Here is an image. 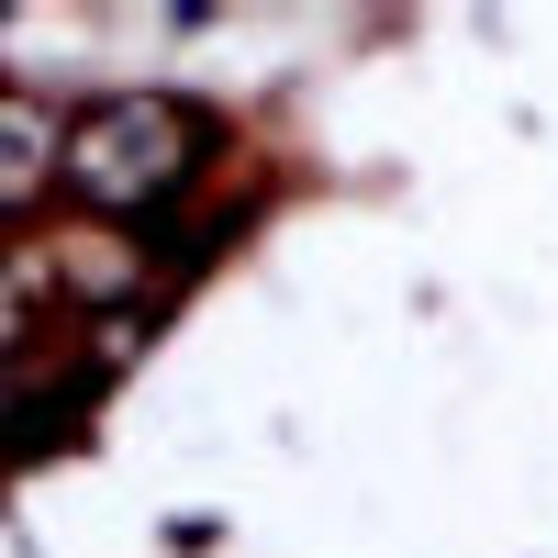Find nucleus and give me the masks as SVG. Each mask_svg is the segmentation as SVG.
Instances as JSON below:
<instances>
[{"instance_id": "obj_1", "label": "nucleus", "mask_w": 558, "mask_h": 558, "mask_svg": "<svg viewBox=\"0 0 558 558\" xmlns=\"http://www.w3.org/2000/svg\"><path fill=\"white\" fill-rule=\"evenodd\" d=\"M213 146V123L191 101H157V89H134V101H89L68 134H57V179L89 202V213H168L191 191V168Z\"/></svg>"}, {"instance_id": "obj_2", "label": "nucleus", "mask_w": 558, "mask_h": 558, "mask_svg": "<svg viewBox=\"0 0 558 558\" xmlns=\"http://www.w3.org/2000/svg\"><path fill=\"white\" fill-rule=\"evenodd\" d=\"M45 179H57V123L34 101H0V213H23Z\"/></svg>"}]
</instances>
